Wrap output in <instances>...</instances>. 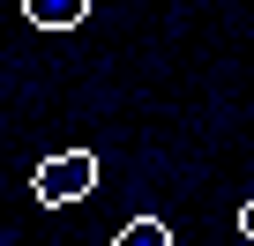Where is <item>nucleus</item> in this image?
<instances>
[{"mask_svg": "<svg viewBox=\"0 0 254 246\" xmlns=\"http://www.w3.org/2000/svg\"><path fill=\"white\" fill-rule=\"evenodd\" d=\"M239 231H247V239H254V194H247V201H239Z\"/></svg>", "mask_w": 254, "mask_h": 246, "instance_id": "4", "label": "nucleus"}, {"mask_svg": "<svg viewBox=\"0 0 254 246\" xmlns=\"http://www.w3.org/2000/svg\"><path fill=\"white\" fill-rule=\"evenodd\" d=\"M120 246H172V224L165 216H135V224H120Z\"/></svg>", "mask_w": 254, "mask_h": 246, "instance_id": "3", "label": "nucleus"}, {"mask_svg": "<svg viewBox=\"0 0 254 246\" xmlns=\"http://www.w3.org/2000/svg\"><path fill=\"white\" fill-rule=\"evenodd\" d=\"M23 15L38 30H75V23H90V0H23Z\"/></svg>", "mask_w": 254, "mask_h": 246, "instance_id": "2", "label": "nucleus"}, {"mask_svg": "<svg viewBox=\"0 0 254 246\" xmlns=\"http://www.w3.org/2000/svg\"><path fill=\"white\" fill-rule=\"evenodd\" d=\"M30 187H38L45 209H67V201H82V194L97 187V157H90V149H53V157L38 164Z\"/></svg>", "mask_w": 254, "mask_h": 246, "instance_id": "1", "label": "nucleus"}]
</instances>
